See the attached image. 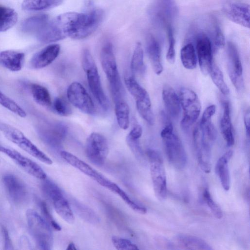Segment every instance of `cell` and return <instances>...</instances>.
Masks as SVG:
<instances>
[{
    "label": "cell",
    "mask_w": 250,
    "mask_h": 250,
    "mask_svg": "<svg viewBox=\"0 0 250 250\" xmlns=\"http://www.w3.org/2000/svg\"><path fill=\"white\" fill-rule=\"evenodd\" d=\"M66 131V128L63 125L54 124L40 129L39 135L44 143L51 147H56L64 139Z\"/></svg>",
    "instance_id": "obj_21"
},
{
    "label": "cell",
    "mask_w": 250,
    "mask_h": 250,
    "mask_svg": "<svg viewBox=\"0 0 250 250\" xmlns=\"http://www.w3.org/2000/svg\"><path fill=\"white\" fill-rule=\"evenodd\" d=\"M146 154L150 164V174L155 194L160 200H164L167 196V187L162 157L158 151L152 149H148Z\"/></svg>",
    "instance_id": "obj_6"
},
{
    "label": "cell",
    "mask_w": 250,
    "mask_h": 250,
    "mask_svg": "<svg viewBox=\"0 0 250 250\" xmlns=\"http://www.w3.org/2000/svg\"><path fill=\"white\" fill-rule=\"evenodd\" d=\"M53 106L55 111L61 116H68L72 114V109L69 104L62 98H56Z\"/></svg>",
    "instance_id": "obj_41"
},
{
    "label": "cell",
    "mask_w": 250,
    "mask_h": 250,
    "mask_svg": "<svg viewBox=\"0 0 250 250\" xmlns=\"http://www.w3.org/2000/svg\"><path fill=\"white\" fill-rule=\"evenodd\" d=\"M0 130L7 139L30 155L47 165L52 164V160L17 128L0 122Z\"/></svg>",
    "instance_id": "obj_5"
},
{
    "label": "cell",
    "mask_w": 250,
    "mask_h": 250,
    "mask_svg": "<svg viewBox=\"0 0 250 250\" xmlns=\"http://www.w3.org/2000/svg\"><path fill=\"white\" fill-rule=\"evenodd\" d=\"M66 250H77V248L75 245V244L71 242L69 243L66 248Z\"/></svg>",
    "instance_id": "obj_53"
},
{
    "label": "cell",
    "mask_w": 250,
    "mask_h": 250,
    "mask_svg": "<svg viewBox=\"0 0 250 250\" xmlns=\"http://www.w3.org/2000/svg\"><path fill=\"white\" fill-rule=\"evenodd\" d=\"M82 64L85 72L88 85L93 96L104 109L109 107V102L103 89L95 61L87 49L83 50Z\"/></svg>",
    "instance_id": "obj_4"
},
{
    "label": "cell",
    "mask_w": 250,
    "mask_h": 250,
    "mask_svg": "<svg viewBox=\"0 0 250 250\" xmlns=\"http://www.w3.org/2000/svg\"><path fill=\"white\" fill-rule=\"evenodd\" d=\"M124 80L128 91L135 100L136 104L151 103L147 92L137 82L133 76L125 75Z\"/></svg>",
    "instance_id": "obj_26"
},
{
    "label": "cell",
    "mask_w": 250,
    "mask_h": 250,
    "mask_svg": "<svg viewBox=\"0 0 250 250\" xmlns=\"http://www.w3.org/2000/svg\"><path fill=\"white\" fill-rule=\"evenodd\" d=\"M1 232L3 239V249L13 250L12 242L8 230L4 226H1Z\"/></svg>",
    "instance_id": "obj_49"
},
{
    "label": "cell",
    "mask_w": 250,
    "mask_h": 250,
    "mask_svg": "<svg viewBox=\"0 0 250 250\" xmlns=\"http://www.w3.org/2000/svg\"><path fill=\"white\" fill-rule=\"evenodd\" d=\"M216 106L214 104L208 106L204 110L202 116L200 123L201 125L211 120V117L213 116L216 111Z\"/></svg>",
    "instance_id": "obj_48"
},
{
    "label": "cell",
    "mask_w": 250,
    "mask_h": 250,
    "mask_svg": "<svg viewBox=\"0 0 250 250\" xmlns=\"http://www.w3.org/2000/svg\"><path fill=\"white\" fill-rule=\"evenodd\" d=\"M63 0H23L21 8L27 11H40L49 9L61 4Z\"/></svg>",
    "instance_id": "obj_32"
},
{
    "label": "cell",
    "mask_w": 250,
    "mask_h": 250,
    "mask_svg": "<svg viewBox=\"0 0 250 250\" xmlns=\"http://www.w3.org/2000/svg\"><path fill=\"white\" fill-rule=\"evenodd\" d=\"M108 189L118 194L134 211L141 214H145L146 213L147 209L146 208L140 206L134 202L116 184L112 182Z\"/></svg>",
    "instance_id": "obj_38"
},
{
    "label": "cell",
    "mask_w": 250,
    "mask_h": 250,
    "mask_svg": "<svg viewBox=\"0 0 250 250\" xmlns=\"http://www.w3.org/2000/svg\"><path fill=\"white\" fill-rule=\"evenodd\" d=\"M38 204L41 212L44 217V219L53 229L56 230L60 231L62 229L61 227L53 219L46 204L44 201H40L38 202Z\"/></svg>",
    "instance_id": "obj_45"
},
{
    "label": "cell",
    "mask_w": 250,
    "mask_h": 250,
    "mask_svg": "<svg viewBox=\"0 0 250 250\" xmlns=\"http://www.w3.org/2000/svg\"><path fill=\"white\" fill-rule=\"evenodd\" d=\"M139 139H134L126 136V140L127 145L134 155L138 159L143 157V153L141 147Z\"/></svg>",
    "instance_id": "obj_46"
},
{
    "label": "cell",
    "mask_w": 250,
    "mask_h": 250,
    "mask_svg": "<svg viewBox=\"0 0 250 250\" xmlns=\"http://www.w3.org/2000/svg\"><path fill=\"white\" fill-rule=\"evenodd\" d=\"M183 65L187 69H193L197 65V57L194 45L188 43L183 46L180 52Z\"/></svg>",
    "instance_id": "obj_37"
},
{
    "label": "cell",
    "mask_w": 250,
    "mask_h": 250,
    "mask_svg": "<svg viewBox=\"0 0 250 250\" xmlns=\"http://www.w3.org/2000/svg\"><path fill=\"white\" fill-rule=\"evenodd\" d=\"M209 74L212 81L220 92L224 95H228L229 90L224 81L223 74L218 66L214 63Z\"/></svg>",
    "instance_id": "obj_39"
},
{
    "label": "cell",
    "mask_w": 250,
    "mask_h": 250,
    "mask_svg": "<svg viewBox=\"0 0 250 250\" xmlns=\"http://www.w3.org/2000/svg\"><path fill=\"white\" fill-rule=\"evenodd\" d=\"M69 102L75 107L87 114H94L95 108L92 99L83 85L73 82L67 90Z\"/></svg>",
    "instance_id": "obj_13"
},
{
    "label": "cell",
    "mask_w": 250,
    "mask_h": 250,
    "mask_svg": "<svg viewBox=\"0 0 250 250\" xmlns=\"http://www.w3.org/2000/svg\"><path fill=\"white\" fill-rule=\"evenodd\" d=\"M193 136L199 165L205 173H209L211 168L210 147L200 123L194 128Z\"/></svg>",
    "instance_id": "obj_11"
},
{
    "label": "cell",
    "mask_w": 250,
    "mask_h": 250,
    "mask_svg": "<svg viewBox=\"0 0 250 250\" xmlns=\"http://www.w3.org/2000/svg\"><path fill=\"white\" fill-rule=\"evenodd\" d=\"M162 98L168 114L173 118H177L180 112L181 105L179 96L173 88L169 85H165L162 90Z\"/></svg>",
    "instance_id": "obj_25"
},
{
    "label": "cell",
    "mask_w": 250,
    "mask_h": 250,
    "mask_svg": "<svg viewBox=\"0 0 250 250\" xmlns=\"http://www.w3.org/2000/svg\"><path fill=\"white\" fill-rule=\"evenodd\" d=\"M173 133V127L172 123L167 121L166 124L161 132V136L162 138L166 137Z\"/></svg>",
    "instance_id": "obj_51"
},
{
    "label": "cell",
    "mask_w": 250,
    "mask_h": 250,
    "mask_svg": "<svg viewBox=\"0 0 250 250\" xmlns=\"http://www.w3.org/2000/svg\"><path fill=\"white\" fill-rule=\"evenodd\" d=\"M18 16L13 9L0 5V32L8 30L17 23Z\"/></svg>",
    "instance_id": "obj_33"
},
{
    "label": "cell",
    "mask_w": 250,
    "mask_h": 250,
    "mask_svg": "<svg viewBox=\"0 0 250 250\" xmlns=\"http://www.w3.org/2000/svg\"><path fill=\"white\" fill-rule=\"evenodd\" d=\"M200 125L208 140L210 141H214L215 140L217 135V131L214 125L211 123V120L206 122L203 125L201 124Z\"/></svg>",
    "instance_id": "obj_47"
},
{
    "label": "cell",
    "mask_w": 250,
    "mask_h": 250,
    "mask_svg": "<svg viewBox=\"0 0 250 250\" xmlns=\"http://www.w3.org/2000/svg\"><path fill=\"white\" fill-rule=\"evenodd\" d=\"M30 90L34 101L40 105L49 107L51 105V99L48 89L42 85L32 83L30 85Z\"/></svg>",
    "instance_id": "obj_35"
},
{
    "label": "cell",
    "mask_w": 250,
    "mask_h": 250,
    "mask_svg": "<svg viewBox=\"0 0 250 250\" xmlns=\"http://www.w3.org/2000/svg\"><path fill=\"white\" fill-rule=\"evenodd\" d=\"M108 151L107 141L104 136L97 132L89 135L86 141L85 153L92 163L99 166L104 165Z\"/></svg>",
    "instance_id": "obj_9"
},
{
    "label": "cell",
    "mask_w": 250,
    "mask_h": 250,
    "mask_svg": "<svg viewBox=\"0 0 250 250\" xmlns=\"http://www.w3.org/2000/svg\"><path fill=\"white\" fill-rule=\"evenodd\" d=\"M100 61L103 69L108 81L113 101L123 99V86L114 53L110 42L102 47L100 52Z\"/></svg>",
    "instance_id": "obj_2"
},
{
    "label": "cell",
    "mask_w": 250,
    "mask_h": 250,
    "mask_svg": "<svg viewBox=\"0 0 250 250\" xmlns=\"http://www.w3.org/2000/svg\"><path fill=\"white\" fill-rule=\"evenodd\" d=\"M176 240L180 246L188 250H211L212 248L203 239L192 235L180 234Z\"/></svg>",
    "instance_id": "obj_30"
},
{
    "label": "cell",
    "mask_w": 250,
    "mask_h": 250,
    "mask_svg": "<svg viewBox=\"0 0 250 250\" xmlns=\"http://www.w3.org/2000/svg\"><path fill=\"white\" fill-rule=\"evenodd\" d=\"M224 15L232 22L250 28V6L249 4L234 2H227L223 6Z\"/></svg>",
    "instance_id": "obj_19"
},
{
    "label": "cell",
    "mask_w": 250,
    "mask_h": 250,
    "mask_svg": "<svg viewBox=\"0 0 250 250\" xmlns=\"http://www.w3.org/2000/svg\"><path fill=\"white\" fill-rule=\"evenodd\" d=\"M45 14L35 15L25 20L21 23L22 32L28 34H36L48 21Z\"/></svg>",
    "instance_id": "obj_31"
},
{
    "label": "cell",
    "mask_w": 250,
    "mask_h": 250,
    "mask_svg": "<svg viewBox=\"0 0 250 250\" xmlns=\"http://www.w3.org/2000/svg\"><path fill=\"white\" fill-rule=\"evenodd\" d=\"M228 70L230 79L238 91L244 88L243 68L238 49L231 42L227 43Z\"/></svg>",
    "instance_id": "obj_15"
},
{
    "label": "cell",
    "mask_w": 250,
    "mask_h": 250,
    "mask_svg": "<svg viewBox=\"0 0 250 250\" xmlns=\"http://www.w3.org/2000/svg\"><path fill=\"white\" fill-rule=\"evenodd\" d=\"M167 30L169 46L166 55V59L170 64H173L175 60V40L170 25L167 26Z\"/></svg>",
    "instance_id": "obj_42"
},
{
    "label": "cell",
    "mask_w": 250,
    "mask_h": 250,
    "mask_svg": "<svg viewBox=\"0 0 250 250\" xmlns=\"http://www.w3.org/2000/svg\"><path fill=\"white\" fill-rule=\"evenodd\" d=\"M223 113L220 120V129L222 134L228 146L234 144L232 125L230 115V107L227 101L223 102Z\"/></svg>",
    "instance_id": "obj_29"
},
{
    "label": "cell",
    "mask_w": 250,
    "mask_h": 250,
    "mask_svg": "<svg viewBox=\"0 0 250 250\" xmlns=\"http://www.w3.org/2000/svg\"><path fill=\"white\" fill-rule=\"evenodd\" d=\"M131 69L135 75H142L145 72L146 67L144 62V50L142 44L136 43L131 61Z\"/></svg>",
    "instance_id": "obj_36"
},
{
    "label": "cell",
    "mask_w": 250,
    "mask_h": 250,
    "mask_svg": "<svg viewBox=\"0 0 250 250\" xmlns=\"http://www.w3.org/2000/svg\"><path fill=\"white\" fill-rule=\"evenodd\" d=\"M60 155L67 163L94 180L102 186L108 189L112 183V182L74 154L66 151H61Z\"/></svg>",
    "instance_id": "obj_17"
},
{
    "label": "cell",
    "mask_w": 250,
    "mask_h": 250,
    "mask_svg": "<svg viewBox=\"0 0 250 250\" xmlns=\"http://www.w3.org/2000/svg\"><path fill=\"white\" fill-rule=\"evenodd\" d=\"M112 243L114 247L118 250H138L137 246L130 240L113 236L111 238Z\"/></svg>",
    "instance_id": "obj_44"
},
{
    "label": "cell",
    "mask_w": 250,
    "mask_h": 250,
    "mask_svg": "<svg viewBox=\"0 0 250 250\" xmlns=\"http://www.w3.org/2000/svg\"><path fill=\"white\" fill-rule=\"evenodd\" d=\"M58 44H51L35 53L31 58L30 65L34 69H41L50 64L58 56L60 51Z\"/></svg>",
    "instance_id": "obj_20"
},
{
    "label": "cell",
    "mask_w": 250,
    "mask_h": 250,
    "mask_svg": "<svg viewBox=\"0 0 250 250\" xmlns=\"http://www.w3.org/2000/svg\"><path fill=\"white\" fill-rule=\"evenodd\" d=\"M209 20V27L205 33L211 41L213 53H216L225 46V39L216 19L212 17Z\"/></svg>",
    "instance_id": "obj_28"
},
{
    "label": "cell",
    "mask_w": 250,
    "mask_h": 250,
    "mask_svg": "<svg viewBox=\"0 0 250 250\" xmlns=\"http://www.w3.org/2000/svg\"><path fill=\"white\" fill-rule=\"evenodd\" d=\"M2 182L12 201L18 205H22L28 198V191L25 184L16 175L7 173L2 177Z\"/></svg>",
    "instance_id": "obj_18"
},
{
    "label": "cell",
    "mask_w": 250,
    "mask_h": 250,
    "mask_svg": "<svg viewBox=\"0 0 250 250\" xmlns=\"http://www.w3.org/2000/svg\"><path fill=\"white\" fill-rule=\"evenodd\" d=\"M103 17L104 11L99 8L80 13L77 30L72 39L81 40L89 36L98 27Z\"/></svg>",
    "instance_id": "obj_12"
},
{
    "label": "cell",
    "mask_w": 250,
    "mask_h": 250,
    "mask_svg": "<svg viewBox=\"0 0 250 250\" xmlns=\"http://www.w3.org/2000/svg\"><path fill=\"white\" fill-rule=\"evenodd\" d=\"M203 198L213 215L217 219H221L223 216L221 209L213 200L208 190L206 189L203 193Z\"/></svg>",
    "instance_id": "obj_43"
},
{
    "label": "cell",
    "mask_w": 250,
    "mask_h": 250,
    "mask_svg": "<svg viewBox=\"0 0 250 250\" xmlns=\"http://www.w3.org/2000/svg\"><path fill=\"white\" fill-rule=\"evenodd\" d=\"M195 33L196 48L200 70L206 76L210 73L213 64L211 42L202 30Z\"/></svg>",
    "instance_id": "obj_14"
},
{
    "label": "cell",
    "mask_w": 250,
    "mask_h": 250,
    "mask_svg": "<svg viewBox=\"0 0 250 250\" xmlns=\"http://www.w3.org/2000/svg\"><path fill=\"white\" fill-rule=\"evenodd\" d=\"M79 16V13L70 12L48 20L36 34L37 39L42 42L51 43L71 38L76 30Z\"/></svg>",
    "instance_id": "obj_1"
},
{
    "label": "cell",
    "mask_w": 250,
    "mask_h": 250,
    "mask_svg": "<svg viewBox=\"0 0 250 250\" xmlns=\"http://www.w3.org/2000/svg\"><path fill=\"white\" fill-rule=\"evenodd\" d=\"M0 152L5 154L30 175L42 180L47 178L46 173L39 165L17 151L0 145Z\"/></svg>",
    "instance_id": "obj_16"
},
{
    "label": "cell",
    "mask_w": 250,
    "mask_h": 250,
    "mask_svg": "<svg viewBox=\"0 0 250 250\" xmlns=\"http://www.w3.org/2000/svg\"><path fill=\"white\" fill-rule=\"evenodd\" d=\"M250 113L249 109L246 110L244 114V122L247 136L250 135Z\"/></svg>",
    "instance_id": "obj_52"
},
{
    "label": "cell",
    "mask_w": 250,
    "mask_h": 250,
    "mask_svg": "<svg viewBox=\"0 0 250 250\" xmlns=\"http://www.w3.org/2000/svg\"><path fill=\"white\" fill-rule=\"evenodd\" d=\"M162 139L170 164L177 169L184 168L187 164V157L180 139L174 133Z\"/></svg>",
    "instance_id": "obj_10"
},
{
    "label": "cell",
    "mask_w": 250,
    "mask_h": 250,
    "mask_svg": "<svg viewBox=\"0 0 250 250\" xmlns=\"http://www.w3.org/2000/svg\"><path fill=\"white\" fill-rule=\"evenodd\" d=\"M179 98L184 116L181 125L184 129L189 128L198 118L201 110V104L197 95L191 89H181Z\"/></svg>",
    "instance_id": "obj_8"
},
{
    "label": "cell",
    "mask_w": 250,
    "mask_h": 250,
    "mask_svg": "<svg viewBox=\"0 0 250 250\" xmlns=\"http://www.w3.org/2000/svg\"><path fill=\"white\" fill-rule=\"evenodd\" d=\"M115 113L120 127L124 130L127 129L129 126V108L123 99L115 102Z\"/></svg>",
    "instance_id": "obj_34"
},
{
    "label": "cell",
    "mask_w": 250,
    "mask_h": 250,
    "mask_svg": "<svg viewBox=\"0 0 250 250\" xmlns=\"http://www.w3.org/2000/svg\"><path fill=\"white\" fill-rule=\"evenodd\" d=\"M28 229L39 249L51 250L53 235L51 226L36 211L28 209L26 212Z\"/></svg>",
    "instance_id": "obj_3"
},
{
    "label": "cell",
    "mask_w": 250,
    "mask_h": 250,
    "mask_svg": "<svg viewBox=\"0 0 250 250\" xmlns=\"http://www.w3.org/2000/svg\"><path fill=\"white\" fill-rule=\"evenodd\" d=\"M233 155V151L229 150L217 161L215 171L218 175L221 184L225 190L228 191L230 188V174L229 162Z\"/></svg>",
    "instance_id": "obj_27"
},
{
    "label": "cell",
    "mask_w": 250,
    "mask_h": 250,
    "mask_svg": "<svg viewBox=\"0 0 250 250\" xmlns=\"http://www.w3.org/2000/svg\"><path fill=\"white\" fill-rule=\"evenodd\" d=\"M25 55L22 52L8 50L0 52V65L13 72L20 71L23 66Z\"/></svg>",
    "instance_id": "obj_24"
},
{
    "label": "cell",
    "mask_w": 250,
    "mask_h": 250,
    "mask_svg": "<svg viewBox=\"0 0 250 250\" xmlns=\"http://www.w3.org/2000/svg\"><path fill=\"white\" fill-rule=\"evenodd\" d=\"M146 49L154 72L157 75H160L163 71L161 48L159 42L152 34H149L146 38Z\"/></svg>",
    "instance_id": "obj_23"
},
{
    "label": "cell",
    "mask_w": 250,
    "mask_h": 250,
    "mask_svg": "<svg viewBox=\"0 0 250 250\" xmlns=\"http://www.w3.org/2000/svg\"><path fill=\"white\" fill-rule=\"evenodd\" d=\"M178 12L174 0H157L153 9V16L157 20L165 22L167 26L168 22L175 17Z\"/></svg>",
    "instance_id": "obj_22"
},
{
    "label": "cell",
    "mask_w": 250,
    "mask_h": 250,
    "mask_svg": "<svg viewBox=\"0 0 250 250\" xmlns=\"http://www.w3.org/2000/svg\"><path fill=\"white\" fill-rule=\"evenodd\" d=\"M0 104L21 118L26 116V112L21 106L0 91Z\"/></svg>",
    "instance_id": "obj_40"
},
{
    "label": "cell",
    "mask_w": 250,
    "mask_h": 250,
    "mask_svg": "<svg viewBox=\"0 0 250 250\" xmlns=\"http://www.w3.org/2000/svg\"><path fill=\"white\" fill-rule=\"evenodd\" d=\"M142 126L137 124L133 126L127 136L134 139H139L142 135Z\"/></svg>",
    "instance_id": "obj_50"
},
{
    "label": "cell",
    "mask_w": 250,
    "mask_h": 250,
    "mask_svg": "<svg viewBox=\"0 0 250 250\" xmlns=\"http://www.w3.org/2000/svg\"><path fill=\"white\" fill-rule=\"evenodd\" d=\"M42 189L45 195L52 202L58 214L67 223H73L75 221L74 214L59 187L46 178L43 180Z\"/></svg>",
    "instance_id": "obj_7"
}]
</instances>
